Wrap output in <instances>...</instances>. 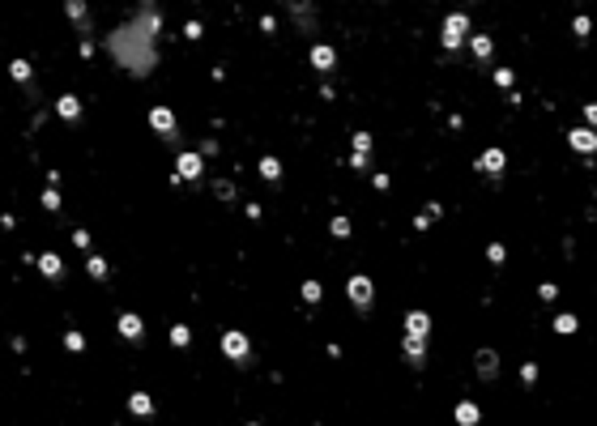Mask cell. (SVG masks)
I'll return each mask as SVG.
<instances>
[{
  "mask_svg": "<svg viewBox=\"0 0 597 426\" xmlns=\"http://www.w3.org/2000/svg\"><path fill=\"white\" fill-rule=\"evenodd\" d=\"M474 166H478V175H486V180L500 184V180H504V166H508V154H504L500 145H491V149H482V154H478Z\"/></svg>",
  "mask_w": 597,
  "mask_h": 426,
  "instance_id": "8992f818",
  "label": "cell"
},
{
  "mask_svg": "<svg viewBox=\"0 0 597 426\" xmlns=\"http://www.w3.org/2000/svg\"><path fill=\"white\" fill-rule=\"evenodd\" d=\"M520 384H525V388L538 384V362H525V367H520Z\"/></svg>",
  "mask_w": 597,
  "mask_h": 426,
  "instance_id": "836d02e7",
  "label": "cell"
},
{
  "mask_svg": "<svg viewBox=\"0 0 597 426\" xmlns=\"http://www.w3.org/2000/svg\"><path fill=\"white\" fill-rule=\"evenodd\" d=\"M571 30H576V39H589V35H593V21L580 13V17H571Z\"/></svg>",
  "mask_w": 597,
  "mask_h": 426,
  "instance_id": "4dcf8cb0",
  "label": "cell"
},
{
  "mask_svg": "<svg viewBox=\"0 0 597 426\" xmlns=\"http://www.w3.org/2000/svg\"><path fill=\"white\" fill-rule=\"evenodd\" d=\"M290 17H298V30H316V9L312 5H286Z\"/></svg>",
  "mask_w": 597,
  "mask_h": 426,
  "instance_id": "7402d4cb",
  "label": "cell"
},
{
  "mask_svg": "<svg viewBox=\"0 0 597 426\" xmlns=\"http://www.w3.org/2000/svg\"><path fill=\"white\" fill-rule=\"evenodd\" d=\"M201 35H205V26H201V21H188V26H184V39H192V43L201 39Z\"/></svg>",
  "mask_w": 597,
  "mask_h": 426,
  "instance_id": "d590c367",
  "label": "cell"
},
{
  "mask_svg": "<svg viewBox=\"0 0 597 426\" xmlns=\"http://www.w3.org/2000/svg\"><path fill=\"white\" fill-rule=\"evenodd\" d=\"M345 298H350V307L359 316H371V307H376V286H371L367 273H354V278L345 282Z\"/></svg>",
  "mask_w": 597,
  "mask_h": 426,
  "instance_id": "3957f363",
  "label": "cell"
},
{
  "mask_svg": "<svg viewBox=\"0 0 597 426\" xmlns=\"http://www.w3.org/2000/svg\"><path fill=\"white\" fill-rule=\"evenodd\" d=\"M260 30L273 35V30H278V17H269V13H265V17H260Z\"/></svg>",
  "mask_w": 597,
  "mask_h": 426,
  "instance_id": "f35d334b",
  "label": "cell"
},
{
  "mask_svg": "<svg viewBox=\"0 0 597 426\" xmlns=\"http://www.w3.org/2000/svg\"><path fill=\"white\" fill-rule=\"evenodd\" d=\"M422 213H427V217H431V222H435V217H439V213H444V205H439V200H431V205H427V209H422Z\"/></svg>",
  "mask_w": 597,
  "mask_h": 426,
  "instance_id": "ab89813d",
  "label": "cell"
},
{
  "mask_svg": "<svg viewBox=\"0 0 597 426\" xmlns=\"http://www.w3.org/2000/svg\"><path fill=\"white\" fill-rule=\"evenodd\" d=\"M469 39H474V21H469L465 13H448L444 30H439L444 52H461V47H469Z\"/></svg>",
  "mask_w": 597,
  "mask_h": 426,
  "instance_id": "7a4b0ae2",
  "label": "cell"
},
{
  "mask_svg": "<svg viewBox=\"0 0 597 426\" xmlns=\"http://www.w3.org/2000/svg\"><path fill=\"white\" fill-rule=\"evenodd\" d=\"M64 349H68V354H82V349H86V337H82L77 329H68V333H64Z\"/></svg>",
  "mask_w": 597,
  "mask_h": 426,
  "instance_id": "4316f807",
  "label": "cell"
},
{
  "mask_svg": "<svg viewBox=\"0 0 597 426\" xmlns=\"http://www.w3.org/2000/svg\"><path fill=\"white\" fill-rule=\"evenodd\" d=\"M512 68H495V86H500V90H512Z\"/></svg>",
  "mask_w": 597,
  "mask_h": 426,
  "instance_id": "e575fe53",
  "label": "cell"
},
{
  "mask_svg": "<svg viewBox=\"0 0 597 426\" xmlns=\"http://www.w3.org/2000/svg\"><path fill=\"white\" fill-rule=\"evenodd\" d=\"M192 341V333H188V324H171V345H176V349H184Z\"/></svg>",
  "mask_w": 597,
  "mask_h": 426,
  "instance_id": "484cf974",
  "label": "cell"
},
{
  "mask_svg": "<svg viewBox=\"0 0 597 426\" xmlns=\"http://www.w3.org/2000/svg\"><path fill=\"white\" fill-rule=\"evenodd\" d=\"M401 354L410 358V367H427V341H422V337H401Z\"/></svg>",
  "mask_w": 597,
  "mask_h": 426,
  "instance_id": "7c38bea8",
  "label": "cell"
},
{
  "mask_svg": "<svg viewBox=\"0 0 597 426\" xmlns=\"http://www.w3.org/2000/svg\"><path fill=\"white\" fill-rule=\"evenodd\" d=\"M9 77H13L21 90H30V86H35V68H30V60H21V56H17V60L9 64Z\"/></svg>",
  "mask_w": 597,
  "mask_h": 426,
  "instance_id": "d6986e66",
  "label": "cell"
},
{
  "mask_svg": "<svg viewBox=\"0 0 597 426\" xmlns=\"http://www.w3.org/2000/svg\"><path fill=\"white\" fill-rule=\"evenodd\" d=\"M149 128H154L167 145H180V124L171 107H149Z\"/></svg>",
  "mask_w": 597,
  "mask_h": 426,
  "instance_id": "5b68a950",
  "label": "cell"
},
{
  "mask_svg": "<svg viewBox=\"0 0 597 426\" xmlns=\"http://www.w3.org/2000/svg\"><path fill=\"white\" fill-rule=\"evenodd\" d=\"M73 243H77L82 252H90V231H73Z\"/></svg>",
  "mask_w": 597,
  "mask_h": 426,
  "instance_id": "74e56055",
  "label": "cell"
},
{
  "mask_svg": "<svg viewBox=\"0 0 597 426\" xmlns=\"http://www.w3.org/2000/svg\"><path fill=\"white\" fill-rule=\"evenodd\" d=\"M298 294H303V303H307V307H316L320 298H325V286H320L316 278H307V282H303V290H298Z\"/></svg>",
  "mask_w": 597,
  "mask_h": 426,
  "instance_id": "d4e9b609",
  "label": "cell"
},
{
  "mask_svg": "<svg viewBox=\"0 0 597 426\" xmlns=\"http://www.w3.org/2000/svg\"><path fill=\"white\" fill-rule=\"evenodd\" d=\"M260 180L265 184H282V162L278 158H260Z\"/></svg>",
  "mask_w": 597,
  "mask_h": 426,
  "instance_id": "cb8c5ba5",
  "label": "cell"
},
{
  "mask_svg": "<svg viewBox=\"0 0 597 426\" xmlns=\"http://www.w3.org/2000/svg\"><path fill=\"white\" fill-rule=\"evenodd\" d=\"M162 30V13L154 5H141V21H129L107 35V52L115 56V64H124L133 77H145L149 68L158 64V52H154V35Z\"/></svg>",
  "mask_w": 597,
  "mask_h": 426,
  "instance_id": "6da1fadb",
  "label": "cell"
},
{
  "mask_svg": "<svg viewBox=\"0 0 597 426\" xmlns=\"http://www.w3.org/2000/svg\"><path fill=\"white\" fill-rule=\"evenodd\" d=\"M56 115H60L64 124H82V98H77V94H60V98H56Z\"/></svg>",
  "mask_w": 597,
  "mask_h": 426,
  "instance_id": "8fae6325",
  "label": "cell"
},
{
  "mask_svg": "<svg viewBox=\"0 0 597 426\" xmlns=\"http://www.w3.org/2000/svg\"><path fill=\"white\" fill-rule=\"evenodd\" d=\"M43 209H47V213H60V192H56V188L43 192Z\"/></svg>",
  "mask_w": 597,
  "mask_h": 426,
  "instance_id": "1f68e13d",
  "label": "cell"
},
{
  "mask_svg": "<svg viewBox=\"0 0 597 426\" xmlns=\"http://www.w3.org/2000/svg\"><path fill=\"white\" fill-rule=\"evenodd\" d=\"M453 418H457V426H478L482 422V409H478V400H457V409H453Z\"/></svg>",
  "mask_w": 597,
  "mask_h": 426,
  "instance_id": "9a60e30c",
  "label": "cell"
},
{
  "mask_svg": "<svg viewBox=\"0 0 597 426\" xmlns=\"http://www.w3.org/2000/svg\"><path fill=\"white\" fill-rule=\"evenodd\" d=\"M218 345H222V354H227L235 367H247V362H252V341H247V333H239V329H227Z\"/></svg>",
  "mask_w": 597,
  "mask_h": 426,
  "instance_id": "277c9868",
  "label": "cell"
},
{
  "mask_svg": "<svg viewBox=\"0 0 597 426\" xmlns=\"http://www.w3.org/2000/svg\"><path fill=\"white\" fill-rule=\"evenodd\" d=\"M585 128H593V133H597V103H589V107H585Z\"/></svg>",
  "mask_w": 597,
  "mask_h": 426,
  "instance_id": "8d00e7d4",
  "label": "cell"
},
{
  "mask_svg": "<svg viewBox=\"0 0 597 426\" xmlns=\"http://www.w3.org/2000/svg\"><path fill=\"white\" fill-rule=\"evenodd\" d=\"M39 273H43L47 282H64L68 269H64V260H60L56 252H43V256H39Z\"/></svg>",
  "mask_w": 597,
  "mask_h": 426,
  "instance_id": "5bb4252c",
  "label": "cell"
},
{
  "mask_svg": "<svg viewBox=\"0 0 597 426\" xmlns=\"http://www.w3.org/2000/svg\"><path fill=\"white\" fill-rule=\"evenodd\" d=\"M567 145L576 149L580 158H589V154H597V133H593V128H571V133H567Z\"/></svg>",
  "mask_w": 597,
  "mask_h": 426,
  "instance_id": "30bf717a",
  "label": "cell"
},
{
  "mask_svg": "<svg viewBox=\"0 0 597 426\" xmlns=\"http://www.w3.org/2000/svg\"><path fill=\"white\" fill-rule=\"evenodd\" d=\"M474 371H478L482 384H495V380H500V354H495L491 345H482L478 354H474Z\"/></svg>",
  "mask_w": 597,
  "mask_h": 426,
  "instance_id": "ba28073f",
  "label": "cell"
},
{
  "mask_svg": "<svg viewBox=\"0 0 597 426\" xmlns=\"http://www.w3.org/2000/svg\"><path fill=\"white\" fill-rule=\"evenodd\" d=\"M486 260H491L495 269H500V264L508 260V247H504V243H486Z\"/></svg>",
  "mask_w": 597,
  "mask_h": 426,
  "instance_id": "83f0119b",
  "label": "cell"
},
{
  "mask_svg": "<svg viewBox=\"0 0 597 426\" xmlns=\"http://www.w3.org/2000/svg\"><path fill=\"white\" fill-rule=\"evenodd\" d=\"M406 333H410V337H422V341H427V337H431V316L414 307V311L406 316Z\"/></svg>",
  "mask_w": 597,
  "mask_h": 426,
  "instance_id": "2e32d148",
  "label": "cell"
},
{
  "mask_svg": "<svg viewBox=\"0 0 597 426\" xmlns=\"http://www.w3.org/2000/svg\"><path fill=\"white\" fill-rule=\"evenodd\" d=\"M469 56H474L478 64H491V56H495L491 35H474V39H469Z\"/></svg>",
  "mask_w": 597,
  "mask_h": 426,
  "instance_id": "ac0fdd59",
  "label": "cell"
},
{
  "mask_svg": "<svg viewBox=\"0 0 597 426\" xmlns=\"http://www.w3.org/2000/svg\"><path fill=\"white\" fill-rule=\"evenodd\" d=\"M115 333L129 341V345H141L145 341V320L137 316V311H120V320H115Z\"/></svg>",
  "mask_w": 597,
  "mask_h": 426,
  "instance_id": "52a82bcc",
  "label": "cell"
},
{
  "mask_svg": "<svg viewBox=\"0 0 597 426\" xmlns=\"http://www.w3.org/2000/svg\"><path fill=\"white\" fill-rule=\"evenodd\" d=\"M312 68H320V72H333V68H337V52H333L329 43H316V47H312Z\"/></svg>",
  "mask_w": 597,
  "mask_h": 426,
  "instance_id": "e0dca14e",
  "label": "cell"
},
{
  "mask_svg": "<svg viewBox=\"0 0 597 426\" xmlns=\"http://www.w3.org/2000/svg\"><path fill=\"white\" fill-rule=\"evenodd\" d=\"M247 426H260V422H247Z\"/></svg>",
  "mask_w": 597,
  "mask_h": 426,
  "instance_id": "60d3db41",
  "label": "cell"
},
{
  "mask_svg": "<svg viewBox=\"0 0 597 426\" xmlns=\"http://www.w3.org/2000/svg\"><path fill=\"white\" fill-rule=\"evenodd\" d=\"M64 13L73 17V26H77L82 35H90V26H94V17H90V5H82V0H64Z\"/></svg>",
  "mask_w": 597,
  "mask_h": 426,
  "instance_id": "4fadbf2b",
  "label": "cell"
},
{
  "mask_svg": "<svg viewBox=\"0 0 597 426\" xmlns=\"http://www.w3.org/2000/svg\"><path fill=\"white\" fill-rule=\"evenodd\" d=\"M176 175H180V180H188V184H201L205 158H201V154H188V149H184V154L176 158Z\"/></svg>",
  "mask_w": 597,
  "mask_h": 426,
  "instance_id": "9c48e42d",
  "label": "cell"
},
{
  "mask_svg": "<svg viewBox=\"0 0 597 426\" xmlns=\"http://www.w3.org/2000/svg\"><path fill=\"white\" fill-rule=\"evenodd\" d=\"M129 414H137V418H154V396H149V392H133V396H129Z\"/></svg>",
  "mask_w": 597,
  "mask_h": 426,
  "instance_id": "ffe728a7",
  "label": "cell"
},
{
  "mask_svg": "<svg viewBox=\"0 0 597 426\" xmlns=\"http://www.w3.org/2000/svg\"><path fill=\"white\" fill-rule=\"evenodd\" d=\"M329 231H333V239H350L354 226H350V217H333V222H329Z\"/></svg>",
  "mask_w": 597,
  "mask_h": 426,
  "instance_id": "f1b7e54d",
  "label": "cell"
},
{
  "mask_svg": "<svg viewBox=\"0 0 597 426\" xmlns=\"http://www.w3.org/2000/svg\"><path fill=\"white\" fill-rule=\"evenodd\" d=\"M86 273H90V282H107V256L90 252V256H86Z\"/></svg>",
  "mask_w": 597,
  "mask_h": 426,
  "instance_id": "603a6c76",
  "label": "cell"
},
{
  "mask_svg": "<svg viewBox=\"0 0 597 426\" xmlns=\"http://www.w3.org/2000/svg\"><path fill=\"white\" fill-rule=\"evenodd\" d=\"M538 298H542V303H555V298H559V286H555V282H542V286H538Z\"/></svg>",
  "mask_w": 597,
  "mask_h": 426,
  "instance_id": "d6a6232c",
  "label": "cell"
},
{
  "mask_svg": "<svg viewBox=\"0 0 597 426\" xmlns=\"http://www.w3.org/2000/svg\"><path fill=\"white\" fill-rule=\"evenodd\" d=\"M551 329H555L559 337H571V333H580V320L571 316V311H559V316H555V324H551Z\"/></svg>",
  "mask_w": 597,
  "mask_h": 426,
  "instance_id": "44dd1931",
  "label": "cell"
},
{
  "mask_svg": "<svg viewBox=\"0 0 597 426\" xmlns=\"http://www.w3.org/2000/svg\"><path fill=\"white\" fill-rule=\"evenodd\" d=\"M214 196L218 200H235V184L231 180H214Z\"/></svg>",
  "mask_w": 597,
  "mask_h": 426,
  "instance_id": "f546056e",
  "label": "cell"
}]
</instances>
